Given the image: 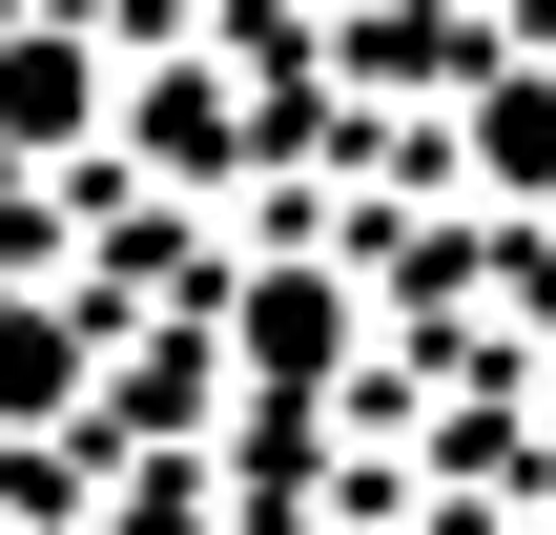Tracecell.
Masks as SVG:
<instances>
[{
	"label": "cell",
	"instance_id": "3",
	"mask_svg": "<svg viewBox=\"0 0 556 535\" xmlns=\"http://www.w3.org/2000/svg\"><path fill=\"white\" fill-rule=\"evenodd\" d=\"M103 392V309H62V289H0V433H62Z\"/></svg>",
	"mask_w": 556,
	"mask_h": 535
},
{
	"label": "cell",
	"instance_id": "7",
	"mask_svg": "<svg viewBox=\"0 0 556 535\" xmlns=\"http://www.w3.org/2000/svg\"><path fill=\"white\" fill-rule=\"evenodd\" d=\"M309 21H371V0H309Z\"/></svg>",
	"mask_w": 556,
	"mask_h": 535
},
{
	"label": "cell",
	"instance_id": "8",
	"mask_svg": "<svg viewBox=\"0 0 556 535\" xmlns=\"http://www.w3.org/2000/svg\"><path fill=\"white\" fill-rule=\"evenodd\" d=\"M536 433H556V371H536Z\"/></svg>",
	"mask_w": 556,
	"mask_h": 535
},
{
	"label": "cell",
	"instance_id": "4",
	"mask_svg": "<svg viewBox=\"0 0 556 535\" xmlns=\"http://www.w3.org/2000/svg\"><path fill=\"white\" fill-rule=\"evenodd\" d=\"M103 124H124V82H103L62 21H21V41H0V144L41 165V144H103Z\"/></svg>",
	"mask_w": 556,
	"mask_h": 535
},
{
	"label": "cell",
	"instance_id": "2",
	"mask_svg": "<svg viewBox=\"0 0 556 535\" xmlns=\"http://www.w3.org/2000/svg\"><path fill=\"white\" fill-rule=\"evenodd\" d=\"M124 144H144L165 186H227V165H248V82H227V62H144V82H124Z\"/></svg>",
	"mask_w": 556,
	"mask_h": 535
},
{
	"label": "cell",
	"instance_id": "5",
	"mask_svg": "<svg viewBox=\"0 0 556 535\" xmlns=\"http://www.w3.org/2000/svg\"><path fill=\"white\" fill-rule=\"evenodd\" d=\"M475 186L495 206H556V62H495L475 82Z\"/></svg>",
	"mask_w": 556,
	"mask_h": 535
},
{
	"label": "cell",
	"instance_id": "6",
	"mask_svg": "<svg viewBox=\"0 0 556 535\" xmlns=\"http://www.w3.org/2000/svg\"><path fill=\"white\" fill-rule=\"evenodd\" d=\"M103 535H206V495H186V474H144V495H124Z\"/></svg>",
	"mask_w": 556,
	"mask_h": 535
},
{
	"label": "cell",
	"instance_id": "1",
	"mask_svg": "<svg viewBox=\"0 0 556 535\" xmlns=\"http://www.w3.org/2000/svg\"><path fill=\"white\" fill-rule=\"evenodd\" d=\"M330 371H351V289L289 247V268H248L227 289V392L248 412H330Z\"/></svg>",
	"mask_w": 556,
	"mask_h": 535
}]
</instances>
